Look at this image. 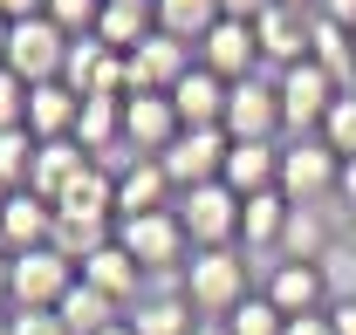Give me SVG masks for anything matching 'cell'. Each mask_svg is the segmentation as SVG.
I'll list each match as a JSON object with an SVG mask.
<instances>
[{
  "label": "cell",
  "instance_id": "cell-32",
  "mask_svg": "<svg viewBox=\"0 0 356 335\" xmlns=\"http://www.w3.org/2000/svg\"><path fill=\"white\" fill-rule=\"evenodd\" d=\"M103 7H110V0H48V21H55L69 42H83V35H96Z\"/></svg>",
  "mask_w": 356,
  "mask_h": 335
},
{
  "label": "cell",
  "instance_id": "cell-38",
  "mask_svg": "<svg viewBox=\"0 0 356 335\" xmlns=\"http://www.w3.org/2000/svg\"><path fill=\"white\" fill-rule=\"evenodd\" d=\"M288 335H336L329 315H302V322H288Z\"/></svg>",
  "mask_w": 356,
  "mask_h": 335
},
{
  "label": "cell",
  "instance_id": "cell-28",
  "mask_svg": "<svg viewBox=\"0 0 356 335\" xmlns=\"http://www.w3.org/2000/svg\"><path fill=\"white\" fill-rule=\"evenodd\" d=\"M131 329L137 335H192L199 315H192L185 294H158V301H137V308H131Z\"/></svg>",
  "mask_w": 356,
  "mask_h": 335
},
{
  "label": "cell",
  "instance_id": "cell-42",
  "mask_svg": "<svg viewBox=\"0 0 356 335\" xmlns=\"http://www.w3.org/2000/svg\"><path fill=\"white\" fill-rule=\"evenodd\" d=\"M192 335H233V329H226V322H199Z\"/></svg>",
  "mask_w": 356,
  "mask_h": 335
},
{
  "label": "cell",
  "instance_id": "cell-5",
  "mask_svg": "<svg viewBox=\"0 0 356 335\" xmlns=\"http://www.w3.org/2000/svg\"><path fill=\"white\" fill-rule=\"evenodd\" d=\"M69 35L48 21V14H35V21H14V35H7V69L21 76L28 89L42 83H62V69H69Z\"/></svg>",
  "mask_w": 356,
  "mask_h": 335
},
{
  "label": "cell",
  "instance_id": "cell-3",
  "mask_svg": "<svg viewBox=\"0 0 356 335\" xmlns=\"http://www.w3.org/2000/svg\"><path fill=\"white\" fill-rule=\"evenodd\" d=\"M274 83H281V117H288V137H322V124H329V110H336L343 83H336L322 62H295V69H281Z\"/></svg>",
  "mask_w": 356,
  "mask_h": 335
},
{
  "label": "cell",
  "instance_id": "cell-40",
  "mask_svg": "<svg viewBox=\"0 0 356 335\" xmlns=\"http://www.w3.org/2000/svg\"><path fill=\"white\" fill-rule=\"evenodd\" d=\"M329 322H336V335H356V301H336Z\"/></svg>",
  "mask_w": 356,
  "mask_h": 335
},
{
  "label": "cell",
  "instance_id": "cell-27",
  "mask_svg": "<svg viewBox=\"0 0 356 335\" xmlns=\"http://www.w3.org/2000/svg\"><path fill=\"white\" fill-rule=\"evenodd\" d=\"M35 158H42V137L21 130H0V192H28L35 185Z\"/></svg>",
  "mask_w": 356,
  "mask_h": 335
},
{
  "label": "cell",
  "instance_id": "cell-31",
  "mask_svg": "<svg viewBox=\"0 0 356 335\" xmlns=\"http://www.w3.org/2000/svg\"><path fill=\"white\" fill-rule=\"evenodd\" d=\"M322 144H329L343 165L356 158V89H343V96H336V110H329V124H322Z\"/></svg>",
  "mask_w": 356,
  "mask_h": 335
},
{
  "label": "cell",
  "instance_id": "cell-21",
  "mask_svg": "<svg viewBox=\"0 0 356 335\" xmlns=\"http://www.w3.org/2000/svg\"><path fill=\"white\" fill-rule=\"evenodd\" d=\"M76 124H83V96H76L69 83H42L35 96H28V130H35L42 144L76 137Z\"/></svg>",
  "mask_w": 356,
  "mask_h": 335
},
{
  "label": "cell",
  "instance_id": "cell-33",
  "mask_svg": "<svg viewBox=\"0 0 356 335\" xmlns=\"http://www.w3.org/2000/svg\"><path fill=\"white\" fill-rule=\"evenodd\" d=\"M28 96H35V89L0 62V130H21V124H28Z\"/></svg>",
  "mask_w": 356,
  "mask_h": 335
},
{
  "label": "cell",
  "instance_id": "cell-41",
  "mask_svg": "<svg viewBox=\"0 0 356 335\" xmlns=\"http://www.w3.org/2000/svg\"><path fill=\"white\" fill-rule=\"evenodd\" d=\"M7 301H14V253L0 247V308H7Z\"/></svg>",
  "mask_w": 356,
  "mask_h": 335
},
{
  "label": "cell",
  "instance_id": "cell-4",
  "mask_svg": "<svg viewBox=\"0 0 356 335\" xmlns=\"http://www.w3.org/2000/svg\"><path fill=\"white\" fill-rule=\"evenodd\" d=\"M281 192L295 206H322L343 192V158L322 144V137H288L281 144Z\"/></svg>",
  "mask_w": 356,
  "mask_h": 335
},
{
  "label": "cell",
  "instance_id": "cell-6",
  "mask_svg": "<svg viewBox=\"0 0 356 335\" xmlns=\"http://www.w3.org/2000/svg\"><path fill=\"white\" fill-rule=\"evenodd\" d=\"M178 219L192 233V253H220L240 247V192L233 185H199V192H178Z\"/></svg>",
  "mask_w": 356,
  "mask_h": 335
},
{
  "label": "cell",
  "instance_id": "cell-10",
  "mask_svg": "<svg viewBox=\"0 0 356 335\" xmlns=\"http://www.w3.org/2000/svg\"><path fill=\"white\" fill-rule=\"evenodd\" d=\"M192 69H199V48L172 42V35H151L144 48L124 55V83H131V96H172Z\"/></svg>",
  "mask_w": 356,
  "mask_h": 335
},
{
  "label": "cell",
  "instance_id": "cell-39",
  "mask_svg": "<svg viewBox=\"0 0 356 335\" xmlns=\"http://www.w3.org/2000/svg\"><path fill=\"white\" fill-rule=\"evenodd\" d=\"M336 206H343V212H350V219H356V158H350V165H343V192H336Z\"/></svg>",
  "mask_w": 356,
  "mask_h": 335
},
{
  "label": "cell",
  "instance_id": "cell-7",
  "mask_svg": "<svg viewBox=\"0 0 356 335\" xmlns=\"http://www.w3.org/2000/svg\"><path fill=\"white\" fill-rule=\"evenodd\" d=\"M261 294L288 315V322H302V315H329V308H336V281H329V267H315V260H267Z\"/></svg>",
  "mask_w": 356,
  "mask_h": 335
},
{
  "label": "cell",
  "instance_id": "cell-19",
  "mask_svg": "<svg viewBox=\"0 0 356 335\" xmlns=\"http://www.w3.org/2000/svg\"><path fill=\"white\" fill-rule=\"evenodd\" d=\"M158 35V0H110L103 7V21H96V42L117 48V55H131Z\"/></svg>",
  "mask_w": 356,
  "mask_h": 335
},
{
  "label": "cell",
  "instance_id": "cell-36",
  "mask_svg": "<svg viewBox=\"0 0 356 335\" xmlns=\"http://www.w3.org/2000/svg\"><path fill=\"white\" fill-rule=\"evenodd\" d=\"M315 14H322V21H336V28H350V35H356V0H322Z\"/></svg>",
  "mask_w": 356,
  "mask_h": 335
},
{
  "label": "cell",
  "instance_id": "cell-18",
  "mask_svg": "<svg viewBox=\"0 0 356 335\" xmlns=\"http://www.w3.org/2000/svg\"><path fill=\"white\" fill-rule=\"evenodd\" d=\"M288 212H295L288 192H254V199H240V247L274 260V253H281V233H288Z\"/></svg>",
  "mask_w": 356,
  "mask_h": 335
},
{
  "label": "cell",
  "instance_id": "cell-17",
  "mask_svg": "<svg viewBox=\"0 0 356 335\" xmlns=\"http://www.w3.org/2000/svg\"><path fill=\"white\" fill-rule=\"evenodd\" d=\"M226 96H233V83H220V76L199 62V69L172 89V110H178L185 130H226Z\"/></svg>",
  "mask_w": 356,
  "mask_h": 335
},
{
  "label": "cell",
  "instance_id": "cell-8",
  "mask_svg": "<svg viewBox=\"0 0 356 335\" xmlns=\"http://www.w3.org/2000/svg\"><path fill=\"white\" fill-rule=\"evenodd\" d=\"M281 130H288V117H281V83L274 76L233 83V96H226V137L233 144H281Z\"/></svg>",
  "mask_w": 356,
  "mask_h": 335
},
{
  "label": "cell",
  "instance_id": "cell-30",
  "mask_svg": "<svg viewBox=\"0 0 356 335\" xmlns=\"http://www.w3.org/2000/svg\"><path fill=\"white\" fill-rule=\"evenodd\" d=\"M226 329H233V335H288V315H281V308L254 288L240 308H233V315H226Z\"/></svg>",
  "mask_w": 356,
  "mask_h": 335
},
{
  "label": "cell",
  "instance_id": "cell-15",
  "mask_svg": "<svg viewBox=\"0 0 356 335\" xmlns=\"http://www.w3.org/2000/svg\"><path fill=\"white\" fill-rule=\"evenodd\" d=\"M199 62L220 76V83H247V76H261V42H254V28L247 21H220L206 42H199Z\"/></svg>",
  "mask_w": 356,
  "mask_h": 335
},
{
  "label": "cell",
  "instance_id": "cell-47",
  "mask_svg": "<svg viewBox=\"0 0 356 335\" xmlns=\"http://www.w3.org/2000/svg\"><path fill=\"white\" fill-rule=\"evenodd\" d=\"M0 212H7V192H0Z\"/></svg>",
  "mask_w": 356,
  "mask_h": 335
},
{
  "label": "cell",
  "instance_id": "cell-24",
  "mask_svg": "<svg viewBox=\"0 0 356 335\" xmlns=\"http://www.w3.org/2000/svg\"><path fill=\"white\" fill-rule=\"evenodd\" d=\"M336 253V233H329V219H322V206H295L288 212V233H281V253L274 260H329Z\"/></svg>",
  "mask_w": 356,
  "mask_h": 335
},
{
  "label": "cell",
  "instance_id": "cell-20",
  "mask_svg": "<svg viewBox=\"0 0 356 335\" xmlns=\"http://www.w3.org/2000/svg\"><path fill=\"white\" fill-rule=\"evenodd\" d=\"M83 281H89L96 294H110L117 308H137V288H144V267H137L131 253H124L117 240H110L103 253H89V260H83Z\"/></svg>",
  "mask_w": 356,
  "mask_h": 335
},
{
  "label": "cell",
  "instance_id": "cell-1",
  "mask_svg": "<svg viewBox=\"0 0 356 335\" xmlns=\"http://www.w3.org/2000/svg\"><path fill=\"white\" fill-rule=\"evenodd\" d=\"M178 294L192 301L199 322H226L240 301H247V247H220V253H192L185 274H178Z\"/></svg>",
  "mask_w": 356,
  "mask_h": 335
},
{
  "label": "cell",
  "instance_id": "cell-16",
  "mask_svg": "<svg viewBox=\"0 0 356 335\" xmlns=\"http://www.w3.org/2000/svg\"><path fill=\"white\" fill-rule=\"evenodd\" d=\"M178 206V185L158 158H137L124 178H117V226L124 219H144V212H172Z\"/></svg>",
  "mask_w": 356,
  "mask_h": 335
},
{
  "label": "cell",
  "instance_id": "cell-46",
  "mask_svg": "<svg viewBox=\"0 0 356 335\" xmlns=\"http://www.w3.org/2000/svg\"><path fill=\"white\" fill-rule=\"evenodd\" d=\"M0 335H14V322H7V308H0Z\"/></svg>",
  "mask_w": 356,
  "mask_h": 335
},
{
  "label": "cell",
  "instance_id": "cell-9",
  "mask_svg": "<svg viewBox=\"0 0 356 335\" xmlns=\"http://www.w3.org/2000/svg\"><path fill=\"white\" fill-rule=\"evenodd\" d=\"M76 281H83V267L62 247L14 253V301H7V308H62V294L76 288Z\"/></svg>",
  "mask_w": 356,
  "mask_h": 335
},
{
  "label": "cell",
  "instance_id": "cell-22",
  "mask_svg": "<svg viewBox=\"0 0 356 335\" xmlns=\"http://www.w3.org/2000/svg\"><path fill=\"white\" fill-rule=\"evenodd\" d=\"M226 185H233L240 199L281 192V144H233V151H226Z\"/></svg>",
  "mask_w": 356,
  "mask_h": 335
},
{
  "label": "cell",
  "instance_id": "cell-29",
  "mask_svg": "<svg viewBox=\"0 0 356 335\" xmlns=\"http://www.w3.org/2000/svg\"><path fill=\"white\" fill-rule=\"evenodd\" d=\"M76 144L89 158H110L124 144V103H83V124H76Z\"/></svg>",
  "mask_w": 356,
  "mask_h": 335
},
{
  "label": "cell",
  "instance_id": "cell-2",
  "mask_svg": "<svg viewBox=\"0 0 356 335\" xmlns=\"http://www.w3.org/2000/svg\"><path fill=\"white\" fill-rule=\"evenodd\" d=\"M117 247L131 253L144 274H185V260H192V233H185V219L172 212H144V219H124L117 226Z\"/></svg>",
  "mask_w": 356,
  "mask_h": 335
},
{
  "label": "cell",
  "instance_id": "cell-35",
  "mask_svg": "<svg viewBox=\"0 0 356 335\" xmlns=\"http://www.w3.org/2000/svg\"><path fill=\"white\" fill-rule=\"evenodd\" d=\"M220 7H226V21H247V28H254L261 14H274V7H281V0H220Z\"/></svg>",
  "mask_w": 356,
  "mask_h": 335
},
{
  "label": "cell",
  "instance_id": "cell-23",
  "mask_svg": "<svg viewBox=\"0 0 356 335\" xmlns=\"http://www.w3.org/2000/svg\"><path fill=\"white\" fill-rule=\"evenodd\" d=\"M89 165H96V158H89L76 137H55V144H42V158H35V185H28V192H42L48 206H55V199H62Z\"/></svg>",
  "mask_w": 356,
  "mask_h": 335
},
{
  "label": "cell",
  "instance_id": "cell-13",
  "mask_svg": "<svg viewBox=\"0 0 356 335\" xmlns=\"http://www.w3.org/2000/svg\"><path fill=\"white\" fill-rule=\"evenodd\" d=\"M178 137H185V124H178L172 96H124V144L137 158H165Z\"/></svg>",
  "mask_w": 356,
  "mask_h": 335
},
{
  "label": "cell",
  "instance_id": "cell-14",
  "mask_svg": "<svg viewBox=\"0 0 356 335\" xmlns=\"http://www.w3.org/2000/svg\"><path fill=\"white\" fill-rule=\"evenodd\" d=\"M55 226H62V212L48 206L42 192H7V212H0V247L7 253L55 247Z\"/></svg>",
  "mask_w": 356,
  "mask_h": 335
},
{
  "label": "cell",
  "instance_id": "cell-44",
  "mask_svg": "<svg viewBox=\"0 0 356 335\" xmlns=\"http://www.w3.org/2000/svg\"><path fill=\"white\" fill-rule=\"evenodd\" d=\"M103 335H137V329H131V315H124V322H117V329H103Z\"/></svg>",
  "mask_w": 356,
  "mask_h": 335
},
{
  "label": "cell",
  "instance_id": "cell-26",
  "mask_svg": "<svg viewBox=\"0 0 356 335\" xmlns=\"http://www.w3.org/2000/svg\"><path fill=\"white\" fill-rule=\"evenodd\" d=\"M55 315H62V329H69V335H103V329H117V322H124V308H117L110 294H96L89 281H76V288L62 294V308H55Z\"/></svg>",
  "mask_w": 356,
  "mask_h": 335
},
{
  "label": "cell",
  "instance_id": "cell-11",
  "mask_svg": "<svg viewBox=\"0 0 356 335\" xmlns=\"http://www.w3.org/2000/svg\"><path fill=\"white\" fill-rule=\"evenodd\" d=\"M254 42H261V62L281 76V69H295V62H309V55H315V14L281 0L274 14L254 21Z\"/></svg>",
  "mask_w": 356,
  "mask_h": 335
},
{
  "label": "cell",
  "instance_id": "cell-12",
  "mask_svg": "<svg viewBox=\"0 0 356 335\" xmlns=\"http://www.w3.org/2000/svg\"><path fill=\"white\" fill-rule=\"evenodd\" d=\"M226 151H233V137H226V130H185L158 165L172 171L178 192H199V185H220V178H226Z\"/></svg>",
  "mask_w": 356,
  "mask_h": 335
},
{
  "label": "cell",
  "instance_id": "cell-34",
  "mask_svg": "<svg viewBox=\"0 0 356 335\" xmlns=\"http://www.w3.org/2000/svg\"><path fill=\"white\" fill-rule=\"evenodd\" d=\"M7 322H14V335H69L55 308H7Z\"/></svg>",
  "mask_w": 356,
  "mask_h": 335
},
{
  "label": "cell",
  "instance_id": "cell-45",
  "mask_svg": "<svg viewBox=\"0 0 356 335\" xmlns=\"http://www.w3.org/2000/svg\"><path fill=\"white\" fill-rule=\"evenodd\" d=\"M288 7H309V14H315V7H322V0H288Z\"/></svg>",
  "mask_w": 356,
  "mask_h": 335
},
{
  "label": "cell",
  "instance_id": "cell-43",
  "mask_svg": "<svg viewBox=\"0 0 356 335\" xmlns=\"http://www.w3.org/2000/svg\"><path fill=\"white\" fill-rule=\"evenodd\" d=\"M7 35H14V21H7V14H0V62H7Z\"/></svg>",
  "mask_w": 356,
  "mask_h": 335
},
{
  "label": "cell",
  "instance_id": "cell-37",
  "mask_svg": "<svg viewBox=\"0 0 356 335\" xmlns=\"http://www.w3.org/2000/svg\"><path fill=\"white\" fill-rule=\"evenodd\" d=\"M0 14L7 21H35V14H48V0H0Z\"/></svg>",
  "mask_w": 356,
  "mask_h": 335
},
{
  "label": "cell",
  "instance_id": "cell-25",
  "mask_svg": "<svg viewBox=\"0 0 356 335\" xmlns=\"http://www.w3.org/2000/svg\"><path fill=\"white\" fill-rule=\"evenodd\" d=\"M220 21H226L220 0H158V35H172V42H185V48H199Z\"/></svg>",
  "mask_w": 356,
  "mask_h": 335
}]
</instances>
